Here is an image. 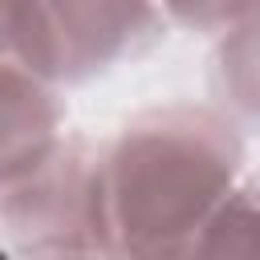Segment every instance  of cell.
I'll use <instances>...</instances> for the list:
<instances>
[{"instance_id": "obj_8", "label": "cell", "mask_w": 260, "mask_h": 260, "mask_svg": "<svg viewBox=\"0 0 260 260\" xmlns=\"http://www.w3.org/2000/svg\"><path fill=\"white\" fill-rule=\"evenodd\" d=\"M28 260H114L106 252H45V256H28Z\"/></svg>"}, {"instance_id": "obj_1", "label": "cell", "mask_w": 260, "mask_h": 260, "mask_svg": "<svg viewBox=\"0 0 260 260\" xmlns=\"http://www.w3.org/2000/svg\"><path fill=\"white\" fill-rule=\"evenodd\" d=\"M244 171L236 126L207 106L146 110L102 150V232L114 260H183Z\"/></svg>"}, {"instance_id": "obj_3", "label": "cell", "mask_w": 260, "mask_h": 260, "mask_svg": "<svg viewBox=\"0 0 260 260\" xmlns=\"http://www.w3.org/2000/svg\"><path fill=\"white\" fill-rule=\"evenodd\" d=\"M0 236L28 256L106 252L102 232V150L61 138L49 158L0 187Z\"/></svg>"}, {"instance_id": "obj_9", "label": "cell", "mask_w": 260, "mask_h": 260, "mask_svg": "<svg viewBox=\"0 0 260 260\" xmlns=\"http://www.w3.org/2000/svg\"><path fill=\"white\" fill-rule=\"evenodd\" d=\"M12 8H16V0H0V57L8 53V28H12Z\"/></svg>"}, {"instance_id": "obj_7", "label": "cell", "mask_w": 260, "mask_h": 260, "mask_svg": "<svg viewBox=\"0 0 260 260\" xmlns=\"http://www.w3.org/2000/svg\"><path fill=\"white\" fill-rule=\"evenodd\" d=\"M162 16L191 28V32H228L248 12L260 8V0H158Z\"/></svg>"}, {"instance_id": "obj_5", "label": "cell", "mask_w": 260, "mask_h": 260, "mask_svg": "<svg viewBox=\"0 0 260 260\" xmlns=\"http://www.w3.org/2000/svg\"><path fill=\"white\" fill-rule=\"evenodd\" d=\"M183 260H260V179L228 191Z\"/></svg>"}, {"instance_id": "obj_6", "label": "cell", "mask_w": 260, "mask_h": 260, "mask_svg": "<svg viewBox=\"0 0 260 260\" xmlns=\"http://www.w3.org/2000/svg\"><path fill=\"white\" fill-rule=\"evenodd\" d=\"M211 85L236 114L260 118V8L223 32Z\"/></svg>"}, {"instance_id": "obj_2", "label": "cell", "mask_w": 260, "mask_h": 260, "mask_svg": "<svg viewBox=\"0 0 260 260\" xmlns=\"http://www.w3.org/2000/svg\"><path fill=\"white\" fill-rule=\"evenodd\" d=\"M167 32L158 0H16L8 57L41 81H85Z\"/></svg>"}, {"instance_id": "obj_4", "label": "cell", "mask_w": 260, "mask_h": 260, "mask_svg": "<svg viewBox=\"0 0 260 260\" xmlns=\"http://www.w3.org/2000/svg\"><path fill=\"white\" fill-rule=\"evenodd\" d=\"M57 85L41 81L16 57H0V187L37 171L61 142Z\"/></svg>"}]
</instances>
